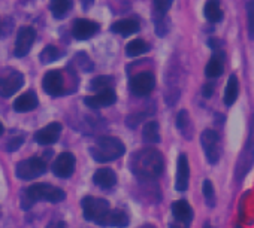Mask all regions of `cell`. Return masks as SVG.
Instances as JSON below:
<instances>
[{
  "mask_svg": "<svg viewBox=\"0 0 254 228\" xmlns=\"http://www.w3.org/2000/svg\"><path fill=\"white\" fill-rule=\"evenodd\" d=\"M62 124L59 123H51L48 126H45L44 129H41L39 132H36L35 135V142L39 143V145H53L56 143L59 139H60V135H62Z\"/></svg>",
  "mask_w": 254,
  "mask_h": 228,
  "instance_id": "5bb4252c",
  "label": "cell"
},
{
  "mask_svg": "<svg viewBox=\"0 0 254 228\" xmlns=\"http://www.w3.org/2000/svg\"><path fill=\"white\" fill-rule=\"evenodd\" d=\"M42 88L48 95H53V97L62 95L64 91V81H63L62 72L60 70L47 72L42 79Z\"/></svg>",
  "mask_w": 254,
  "mask_h": 228,
  "instance_id": "7c38bea8",
  "label": "cell"
},
{
  "mask_svg": "<svg viewBox=\"0 0 254 228\" xmlns=\"http://www.w3.org/2000/svg\"><path fill=\"white\" fill-rule=\"evenodd\" d=\"M190 182V166H189V158L186 154H181L178 157V164H177V178H175V188L178 191H186L189 188Z\"/></svg>",
  "mask_w": 254,
  "mask_h": 228,
  "instance_id": "2e32d148",
  "label": "cell"
},
{
  "mask_svg": "<svg viewBox=\"0 0 254 228\" xmlns=\"http://www.w3.org/2000/svg\"><path fill=\"white\" fill-rule=\"evenodd\" d=\"M203 228H212V227H211L209 224H205V225H203Z\"/></svg>",
  "mask_w": 254,
  "mask_h": 228,
  "instance_id": "60d3db41",
  "label": "cell"
},
{
  "mask_svg": "<svg viewBox=\"0 0 254 228\" xmlns=\"http://www.w3.org/2000/svg\"><path fill=\"white\" fill-rule=\"evenodd\" d=\"M94 3V0H81V5H82V9L84 11H88Z\"/></svg>",
  "mask_w": 254,
  "mask_h": 228,
  "instance_id": "8d00e7d4",
  "label": "cell"
},
{
  "mask_svg": "<svg viewBox=\"0 0 254 228\" xmlns=\"http://www.w3.org/2000/svg\"><path fill=\"white\" fill-rule=\"evenodd\" d=\"M81 207H82V216L87 221L99 222L106 215V212L109 210V203L105 198L87 195L82 198Z\"/></svg>",
  "mask_w": 254,
  "mask_h": 228,
  "instance_id": "8992f818",
  "label": "cell"
},
{
  "mask_svg": "<svg viewBox=\"0 0 254 228\" xmlns=\"http://www.w3.org/2000/svg\"><path fill=\"white\" fill-rule=\"evenodd\" d=\"M39 104L38 95L33 91H27L21 95H18L14 101V110L15 112H30L33 109H36Z\"/></svg>",
  "mask_w": 254,
  "mask_h": 228,
  "instance_id": "ac0fdd59",
  "label": "cell"
},
{
  "mask_svg": "<svg viewBox=\"0 0 254 228\" xmlns=\"http://www.w3.org/2000/svg\"><path fill=\"white\" fill-rule=\"evenodd\" d=\"M66 197L64 191L50 183H35L21 192V207L30 209L36 201L60 203Z\"/></svg>",
  "mask_w": 254,
  "mask_h": 228,
  "instance_id": "7a4b0ae2",
  "label": "cell"
},
{
  "mask_svg": "<svg viewBox=\"0 0 254 228\" xmlns=\"http://www.w3.org/2000/svg\"><path fill=\"white\" fill-rule=\"evenodd\" d=\"M23 143V137H14V139H9V142H8V151H15V149H18V146Z\"/></svg>",
  "mask_w": 254,
  "mask_h": 228,
  "instance_id": "e575fe53",
  "label": "cell"
},
{
  "mask_svg": "<svg viewBox=\"0 0 254 228\" xmlns=\"http://www.w3.org/2000/svg\"><path fill=\"white\" fill-rule=\"evenodd\" d=\"M0 33H2V21H0Z\"/></svg>",
  "mask_w": 254,
  "mask_h": 228,
  "instance_id": "b9f144b4",
  "label": "cell"
},
{
  "mask_svg": "<svg viewBox=\"0 0 254 228\" xmlns=\"http://www.w3.org/2000/svg\"><path fill=\"white\" fill-rule=\"evenodd\" d=\"M102 227H115V228H126L129 225V216L123 210H108L106 215L97 222Z\"/></svg>",
  "mask_w": 254,
  "mask_h": 228,
  "instance_id": "e0dca14e",
  "label": "cell"
},
{
  "mask_svg": "<svg viewBox=\"0 0 254 228\" xmlns=\"http://www.w3.org/2000/svg\"><path fill=\"white\" fill-rule=\"evenodd\" d=\"M130 169L136 178L142 181H153L162 175L165 169V158L157 149H141L132 157Z\"/></svg>",
  "mask_w": 254,
  "mask_h": 228,
  "instance_id": "6da1fadb",
  "label": "cell"
},
{
  "mask_svg": "<svg viewBox=\"0 0 254 228\" xmlns=\"http://www.w3.org/2000/svg\"><path fill=\"white\" fill-rule=\"evenodd\" d=\"M117 100V95H115V91L112 88L109 90H105V91H100L94 95H88L84 98V103L91 107V109H102V107H108L111 104H114Z\"/></svg>",
  "mask_w": 254,
  "mask_h": 228,
  "instance_id": "9a60e30c",
  "label": "cell"
},
{
  "mask_svg": "<svg viewBox=\"0 0 254 228\" xmlns=\"http://www.w3.org/2000/svg\"><path fill=\"white\" fill-rule=\"evenodd\" d=\"M36 39V33L32 27H21L17 33V41H15V48H14V55L21 58L26 57Z\"/></svg>",
  "mask_w": 254,
  "mask_h": 228,
  "instance_id": "30bf717a",
  "label": "cell"
},
{
  "mask_svg": "<svg viewBox=\"0 0 254 228\" xmlns=\"http://www.w3.org/2000/svg\"><path fill=\"white\" fill-rule=\"evenodd\" d=\"M100 26L91 20H84V18H78L73 26H72V36L76 41H87L90 38H93L97 32H99Z\"/></svg>",
  "mask_w": 254,
  "mask_h": 228,
  "instance_id": "4fadbf2b",
  "label": "cell"
},
{
  "mask_svg": "<svg viewBox=\"0 0 254 228\" xmlns=\"http://www.w3.org/2000/svg\"><path fill=\"white\" fill-rule=\"evenodd\" d=\"M200 143L209 164H217L221 155V139L217 130L206 129L200 135Z\"/></svg>",
  "mask_w": 254,
  "mask_h": 228,
  "instance_id": "5b68a950",
  "label": "cell"
},
{
  "mask_svg": "<svg viewBox=\"0 0 254 228\" xmlns=\"http://www.w3.org/2000/svg\"><path fill=\"white\" fill-rule=\"evenodd\" d=\"M124 152H126L124 143L120 139L112 137V136L97 139V142L90 148V155L99 163L114 161L120 158Z\"/></svg>",
  "mask_w": 254,
  "mask_h": 228,
  "instance_id": "277c9868",
  "label": "cell"
},
{
  "mask_svg": "<svg viewBox=\"0 0 254 228\" xmlns=\"http://www.w3.org/2000/svg\"><path fill=\"white\" fill-rule=\"evenodd\" d=\"M223 67H224V63H223V55L221 54H214L211 58H209V61H208V64H206V67H205V75H206V78H209V79H215V78H218V76H221V73H223Z\"/></svg>",
  "mask_w": 254,
  "mask_h": 228,
  "instance_id": "cb8c5ba5",
  "label": "cell"
},
{
  "mask_svg": "<svg viewBox=\"0 0 254 228\" xmlns=\"http://www.w3.org/2000/svg\"><path fill=\"white\" fill-rule=\"evenodd\" d=\"M93 182L102 188V189H109L112 188L115 183H117V176H115V172L112 169H108V167H103V169H99L94 176H93Z\"/></svg>",
  "mask_w": 254,
  "mask_h": 228,
  "instance_id": "44dd1931",
  "label": "cell"
},
{
  "mask_svg": "<svg viewBox=\"0 0 254 228\" xmlns=\"http://www.w3.org/2000/svg\"><path fill=\"white\" fill-rule=\"evenodd\" d=\"M129 87H130V91L135 95L145 97V95H150L151 91L154 90V87H156V78L150 72H141V73H138L136 76L132 78Z\"/></svg>",
  "mask_w": 254,
  "mask_h": 228,
  "instance_id": "ba28073f",
  "label": "cell"
},
{
  "mask_svg": "<svg viewBox=\"0 0 254 228\" xmlns=\"http://www.w3.org/2000/svg\"><path fill=\"white\" fill-rule=\"evenodd\" d=\"M169 228H189V225L181 224V222H172V224L169 225Z\"/></svg>",
  "mask_w": 254,
  "mask_h": 228,
  "instance_id": "f35d334b",
  "label": "cell"
},
{
  "mask_svg": "<svg viewBox=\"0 0 254 228\" xmlns=\"http://www.w3.org/2000/svg\"><path fill=\"white\" fill-rule=\"evenodd\" d=\"M142 137L148 143H157L160 142V132H159V124L156 121H150L145 124L142 130Z\"/></svg>",
  "mask_w": 254,
  "mask_h": 228,
  "instance_id": "83f0119b",
  "label": "cell"
},
{
  "mask_svg": "<svg viewBox=\"0 0 254 228\" xmlns=\"http://www.w3.org/2000/svg\"><path fill=\"white\" fill-rule=\"evenodd\" d=\"M203 15L209 23H218L223 18V11L218 0H208L203 8Z\"/></svg>",
  "mask_w": 254,
  "mask_h": 228,
  "instance_id": "d4e9b609",
  "label": "cell"
},
{
  "mask_svg": "<svg viewBox=\"0 0 254 228\" xmlns=\"http://www.w3.org/2000/svg\"><path fill=\"white\" fill-rule=\"evenodd\" d=\"M202 94H203V97H211L212 94H214V85L211 84V82H208V84H205L203 85V90H202Z\"/></svg>",
  "mask_w": 254,
  "mask_h": 228,
  "instance_id": "d590c367",
  "label": "cell"
},
{
  "mask_svg": "<svg viewBox=\"0 0 254 228\" xmlns=\"http://www.w3.org/2000/svg\"><path fill=\"white\" fill-rule=\"evenodd\" d=\"M150 51V45L142 39H135L126 45V54L129 57H138Z\"/></svg>",
  "mask_w": 254,
  "mask_h": 228,
  "instance_id": "4316f807",
  "label": "cell"
},
{
  "mask_svg": "<svg viewBox=\"0 0 254 228\" xmlns=\"http://www.w3.org/2000/svg\"><path fill=\"white\" fill-rule=\"evenodd\" d=\"M59 57H60V51L54 45H47L42 49V52L39 55V60H41L42 64H51L56 60H59Z\"/></svg>",
  "mask_w": 254,
  "mask_h": 228,
  "instance_id": "f546056e",
  "label": "cell"
},
{
  "mask_svg": "<svg viewBox=\"0 0 254 228\" xmlns=\"http://www.w3.org/2000/svg\"><path fill=\"white\" fill-rule=\"evenodd\" d=\"M3 130H5V129H3V124H2V123H0V136H2V135H3Z\"/></svg>",
  "mask_w": 254,
  "mask_h": 228,
  "instance_id": "ab89813d",
  "label": "cell"
},
{
  "mask_svg": "<svg viewBox=\"0 0 254 228\" xmlns=\"http://www.w3.org/2000/svg\"><path fill=\"white\" fill-rule=\"evenodd\" d=\"M245 12H247L248 38L254 41V0H245Z\"/></svg>",
  "mask_w": 254,
  "mask_h": 228,
  "instance_id": "f1b7e54d",
  "label": "cell"
},
{
  "mask_svg": "<svg viewBox=\"0 0 254 228\" xmlns=\"http://www.w3.org/2000/svg\"><path fill=\"white\" fill-rule=\"evenodd\" d=\"M75 163H76V160H75V155L72 152H62L56 158V161L53 163L51 170L56 176L66 179V178H70L73 175Z\"/></svg>",
  "mask_w": 254,
  "mask_h": 228,
  "instance_id": "8fae6325",
  "label": "cell"
},
{
  "mask_svg": "<svg viewBox=\"0 0 254 228\" xmlns=\"http://www.w3.org/2000/svg\"><path fill=\"white\" fill-rule=\"evenodd\" d=\"M253 166H254V112L250 117L247 140L242 146V151L235 166V179L238 183L244 181V178L251 172Z\"/></svg>",
  "mask_w": 254,
  "mask_h": 228,
  "instance_id": "3957f363",
  "label": "cell"
},
{
  "mask_svg": "<svg viewBox=\"0 0 254 228\" xmlns=\"http://www.w3.org/2000/svg\"><path fill=\"white\" fill-rule=\"evenodd\" d=\"M139 29H141L139 21L132 20V18L115 21V23L111 26V32H114V33H117V35H121V36H124V38L130 36V35H133V33H138Z\"/></svg>",
  "mask_w": 254,
  "mask_h": 228,
  "instance_id": "ffe728a7",
  "label": "cell"
},
{
  "mask_svg": "<svg viewBox=\"0 0 254 228\" xmlns=\"http://www.w3.org/2000/svg\"><path fill=\"white\" fill-rule=\"evenodd\" d=\"M47 170H48V166L42 158L32 157L24 161H20L17 164L15 173H17L18 179H21V181H32L38 176H42Z\"/></svg>",
  "mask_w": 254,
  "mask_h": 228,
  "instance_id": "52a82bcc",
  "label": "cell"
},
{
  "mask_svg": "<svg viewBox=\"0 0 254 228\" xmlns=\"http://www.w3.org/2000/svg\"><path fill=\"white\" fill-rule=\"evenodd\" d=\"M112 84H114V79L111 76H97L91 81L90 84V90L91 91H105V90H109L112 88Z\"/></svg>",
  "mask_w": 254,
  "mask_h": 228,
  "instance_id": "4dcf8cb0",
  "label": "cell"
},
{
  "mask_svg": "<svg viewBox=\"0 0 254 228\" xmlns=\"http://www.w3.org/2000/svg\"><path fill=\"white\" fill-rule=\"evenodd\" d=\"M172 215L177 222L189 225L193 219V209L186 200H178L172 204Z\"/></svg>",
  "mask_w": 254,
  "mask_h": 228,
  "instance_id": "d6986e66",
  "label": "cell"
},
{
  "mask_svg": "<svg viewBox=\"0 0 254 228\" xmlns=\"http://www.w3.org/2000/svg\"><path fill=\"white\" fill-rule=\"evenodd\" d=\"M208 44H209V46H211L212 49H217V48H218L220 41H218V39H215V38H211V39L208 41Z\"/></svg>",
  "mask_w": 254,
  "mask_h": 228,
  "instance_id": "74e56055",
  "label": "cell"
},
{
  "mask_svg": "<svg viewBox=\"0 0 254 228\" xmlns=\"http://www.w3.org/2000/svg\"><path fill=\"white\" fill-rule=\"evenodd\" d=\"M154 9H156V17H166L168 11L172 6V0H153Z\"/></svg>",
  "mask_w": 254,
  "mask_h": 228,
  "instance_id": "d6a6232c",
  "label": "cell"
},
{
  "mask_svg": "<svg viewBox=\"0 0 254 228\" xmlns=\"http://www.w3.org/2000/svg\"><path fill=\"white\" fill-rule=\"evenodd\" d=\"M202 192H203V197H205V201L209 207H214L215 206V189H214V185L209 179L203 181V185H202Z\"/></svg>",
  "mask_w": 254,
  "mask_h": 228,
  "instance_id": "1f68e13d",
  "label": "cell"
},
{
  "mask_svg": "<svg viewBox=\"0 0 254 228\" xmlns=\"http://www.w3.org/2000/svg\"><path fill=\"white\" fill-rule=\"evenodd\" d=\"M238 95H239V81H238L236 75H230L226 90H224V95H223L224 104L232 106L238 100Z\"/></svg>",
  "mask_w": 254,
  "mask_h": 228,
  "instance_id": "603a6c76",
  "label": "cell"
},
{
  "mask_svg": "<svg viewBox=\"0 0 254 228\" xmlns=\"http://www.w3.org/2000/svg\"><path fill=\"white\" fill-rule=\"evenodd\" d=\"M24 84V76L18 70H9L0 76V95L11 97L14 95Z\"/></svg>",
  "mask_w": 254,
  "mask_h": 228,
  "instance_id": "9c48e42d",
  "label": "cell"
},
{
  "mask_svg": "<svg viewBox=\"0 0 254 228\" xmlns=\"http://www.w3.org/2000/svg\"><path fill=\"white\" fill-rule=\"evenodd\" d=\"M177 129L180 130V133L190 140L193 137V124L190 120V115L187 110H180L177 115Z\"/></svg>",
  "mask_w": 254,
  "mask_h": 228,
  "instance_id": "7402d4cb",
  "label": "cell"
},
{
  "mask_svg": "<svg viewBox=\"0 0 254 228\" xmlns=\"http://www.w3.org/2000/svg\"><path fill=\"white\" fill-rule=\"evenodd\" d=\"M154 24H156V33H157V36L163 38V36L168 35V32H169V23H168L166 17H156Z\"/></svg>",
  "mask_w": 254,
  "mask_h": 228,
  "instance_id": "836d02e7",
  "label": "cell"
},
{
  "mask_svg": "<svg viewBox=\"0 0 254 228\" xmlns=\"http://www.w3.org/2000/svg\"><path fill=\"white\" fill-rule=\"evenodd\" d=\"M70 8H72V0H51V5H50L53 17L57 20L64 18L69 14Z\"/></svg>",
  "mask_w": 254,
  "mask_h": 228,
  "instance_id": "484cf974",
  "label": "cell"
}]
</instances>
